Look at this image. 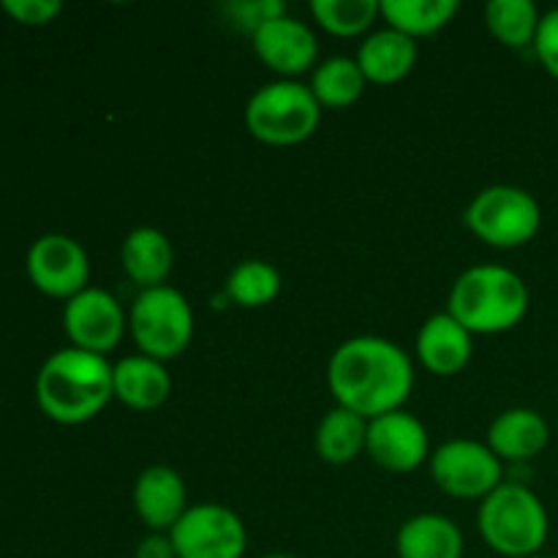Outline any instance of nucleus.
I'll use <instances>...</instances> for the list:
<instances>
[{
    "mask_svg": "<svg viewBox=\"0 0 558 558\" xmlns=\"http://www.w3.org/2000/svg\"><path fill=\"white\" fill-rule=\"evenodd\" d=\"M327 385L338 407L374 420L403 409L412 396L414 368L398 343L379 336H357L332 352Z\"/></svg>",
    "mask_w": 558,
    "mask_h": 558,
    "instance_id": "nucleus-1",
    "label": "nucleus"
},
{
    "mask_svg": "<svg viewBox=\"0 0 558 558\" xmlns=\"http://www.w3.org/2000/svg\"><path fill=\"white\" fill-rule=\"evenodd\" d=\"M112 368L107 357L82 349H60L36 376V401L49 420L82 425L104 412L114 398Z\"/></svg>",
    "mask_w": 558,
    "mask_h": 558,
    "instance_id": "nucleus-2",
    "label": "nucleus"
},
{
    "mask_svg": "<svg viewBox=\"0 0 558 558\" xmlns=\"http://www.w3.org/2000/svg\"><path fill=\"white\" fill-rule=\"evenodd\" d=\"M526 281L501 265L469 267L452 283L447 314L456 316L472 336H496L521 325L529 314Z\"/></svg>",
    "mask_w": 558,
    "mask_h": 558,
    "instance_id": "nucleus-3",
    "label": "nucleus"
},
{
    "mask_svg": "<svg viewBox=\"0 0 558 558\" xmlns=\"http://www.w3.org/2000/svg\"><path fill=\"white\" fill-rule=\"evenodd\" d=\"M477 526L485 545L505 558L539 556L548 543V510L532 488L518 483H501L480 501Z\"/></svg>",
    "mask_w": 558,
    "mask_h": 558,
    "instance_id": "nucleus-4",
    "label": "nucleus"
},
{
    "mask_svg": "<svg viewBox=\"0 0 558 558\" xmlns=\"http://www.w3.org/2000/svg\"><path fill=\"white\" fill-rule=\"evenodd\" d=\"M319 120L322 107L311 87L294 80L270 82L245 104V125L251 136L272 147H292L311 140Z\"/></svg>",
    "mask_w": 558,
    "mask_h": 558,
    "instance_id": "nucleus-5",
    "label": "nucleus"
},
{
    "mask_svg": "<svg viewBox=\"0 0 558 558\" xmlns=\"http://www.w3.org/2000/svg\"><path fill=\"white\" fill-rule=\"evenodd\" d=\"M129 330L145 357L167 363L183 354L194 338V311L174 287L145 289L136 294L129 314Z\"/></svg>",
    "mask_w": 558,
    "mask_h": 558,
    "instance_id": "nucleus-6",
    "label": "nucleus"
},
{
    "mask_svg": "<svg viewBox=\"0 0 558 558\" xmlns=\"http://www.w3.org/2000/svg\"><path fill=\"white\" fill-rule=\"evenodd\" d=\"M463 221L485 245L510 251L537 238L543 210L539 202L518 185H488L469 202Z\"/></svg>",
    "mask_w": 558,
    "mask_h": 558,
    "instance_id": "nucleus-7",
    "label": "nucleus"
},
{
    "mask_svg": "<svg viewBox=\"0 0 558 558\" xmlns=\"http://www.w3.org/2000/svg\"><path fill=\"white\" fill-rule=\"evenodd\" d=\"M430 477L452 499H480L505 483V469L488 445L474 439H450L430 456Z\"/></svg>",
    "mask_w": 558,
    "mask_h": 558,
    "instance_id": "nucleus-8",
    "label": "nucleus"
},
{
    "mask_svg": "<svg viewBox=\"0 0 558 558\" xmlns=\"http://www.w3.org/2000/svg\"><path fill=\"white\" fill-rule=\"evenodd\" d=\"M169 537L178 558H243L248 548L245 523L238 512L216 501L189 507Z\"/></svg>",
    "mask_w": 558,
    "mask_h": 558,
    "instance_id": "nucleus-9",
    "label": "nucleus"
},
{
    "mask_svg": "<svg viewBox=\"0 0 558 558\" xmlns=\"http://www.w3.org/2000/svg\"><path fill=\"white\" fill-rule=\"evenodd\" d=\"M27 278L47 298L71 300L90 281V259L69 234H41L27 251Z\"/></svg>",
    "mask_w": 558,
    "mask_h": 558,
    "instance_id": "nucleus-10",
    "label": "nucleus"
},
{
    "mask_svg": "<svg viewBox=\"0 0 558 558\" xmlns=\"http://www.w3.org/2000/svg\"><path fill=\"white\" fill-rule=\"evenodd\" d=\"M63 330L74 349L107 357L125 336V311L107 289L87 287L76 298L65 300Z\"/></svg>",
    "mask_w": 558,
    "mask_h": 558,
    "instance_id": "nucleus-11",
    "label": "nucleus"
},
{
    "mask_svg": "<svg viewBox=\"0 0 558 558\" xmlns=\"http://www.w3.org/2000/svg\"><path fill=\"white\" fill-rule=\"evenodd\" d=\"M365 452L376 466L407 474L430 461V441L425 425L407 409H396L368 420Z\"/></svg>",
    "mask_w": 558,
    "mask_h": 558,
    "instance_id": "nucleus-12",
    "label": "nucleus"
},
{
    "mask_svg": "<svg viewBox=\"0 0 558 558\" xmlns=\"http://www.w3.org/2000/svg\"><path fill=\"white\" fill-rule=\"evenodd\" d=\"M251 38H254V52L259 54L262 63L287 80L311 71L319 58L314 31L305 22L289 16L287 11L262 22L251 33Z\"/></svg>",
    "mask_w": 558,
    "mask_h": 558,
    "instance_id": "nucleus-13",
    "label": "nucleus"
},
{
    "mask_svg": "<svg viewBox=\"0 0 558 558\" xmlns=\"http://www.w3.org/2000/svg\"><path fill=\"white\" fill-rule=\"evenodd\" d=\"M134 510L150 532L169 534L189 510L183 477L169 466H147L134 483Z\"/></svg>",
    "mask_w": 558,
    "mask_h": 558,
    "instance_id": "nucleus-14",
    "label": "nucleus"
},
{
    "mask_svg": "<svg viewBox=\"0 0 558 558\" xmlns=\"http://www.w3.org/2000/svg\"><path fill=\"white\" fill-rule=\"evenodd\" d=\"M417 357L436 376H456L472 360V332L445 311L425 319L417 332Z\"/></svg>",
    "mask_w": 558,
    "mask_h": 558,
    "instance_id": "nucleus-15",
    "label": "nucleus"
},
{
    "mask_svg": "<svg viewBox=\"0 0 558 558\" xmlns=\"http://www.w3.org/2000/svg\"><path fill=\"white\" fill-rule=\"evenodd\" d=\"M550 428L534 409L515 407L501 412L488 428V447L499 461H532L548 447Z\"/></svg>",
    "mask_w": 558,
    "mask_h": 558,
    "instance_id": "nucleus-16",
    "label": "nucleus"
},
{
    "mask_svg": "<svg viewBox=\"0 0 558 558\" xmlns=\"http://www.w3.org/2000/svg\"><path fill=\"white\" fill-rule=\"evenodd\" d=\"M112 387L114 398L123 407L136 409V412H153L167 403L169 392H172V376L158 360L131 354L112 368Z\"/></svg>",
    "mask_w": 558,
    "mask_h": 558,
    "instance_id": "nucleus-17",
    "label": "nucleus"
},
{
    "mask_svg": "<svg viewBox=\"0 0 558 558\" xmlns=\"http://www.w3.org/2000/svg\"><path fill=\"white\" fill-rule=\"evenodd\" d=\"M357 65L371 85H396L412 74L417 63V41L403 33L385 27L360 44Z\"/></svg>",
    "mask_w": 558,
    "mask_h": 558,
    "instance_id": "nucleus-18",
    "label": "nucleus"
},
{
    "mask_svg": "<svg viewBox=\"0 0 558 558\" xmlns=\"http://www.w3.org/2000/svg\"><path fill=\"white\" fill-rule=\"evenodd\" d=\"M120 262H123L125 276L145 292V289L163 287V281L172 272L174 251L161 229L140 227L125 234Z\"/></svg>",
    "mask_w": 558,
    "mask_h": 558,
    "instance_id": "nucleus-19",
    "label": "nucleus"
},
{
    "mask_svg": "<svg viewBox=\"0 0 558 558\" xmlns=\"http://www.w3.org/2000/svg\"><path fill=\"white\" fill-rule=\"evenodd\" d=\"M463 532L439 512L409 518L396 537L398 558H463Z\"/></svg>",
    "mask_w": 558,
    "mask_h": 558,
    "instance_id": "nucleus-20",
    "label": "nucleus"
},
{
    "mask_svg": "<svg viewBox=\"0 0 558 558\" xmlns=\"http://www.w3.org/2000/svg\"><path fill=\"white\" fill-rule=\"evenodd\" d=\"M365 439H368V420L336 407L322 417L316 428V456L330 466H347L360 458V452H365Z\"/></svg>",
    "mask_w": 558,
    "mask_h": 558,
    "instance_id": "nucleus-21",
    "label": "nucleus"
},
{
    "mask_svg": "<svg viewBox=\"0 0 558 558\" xmlns=\"http://www.w3.org/2000/svg\"><path fill=\"white\" fill-rule=\"evenodd\" d=\"M381 16L392 31L409 38H423L439 33L452 22L461 5L456 0H379Z\"/></svg>",
    "mask_w": 558,
    "mask_h": 558,
    "instance_id": "nucleus-22",
    "label": "nucleus"
},
{
    "mask_svg": "<svg viewBox=\"0 0 558 558\" xmlns=\"http://www.w3.org/2000/svg\"><path fill=\"white\" fill-rule=\"evenodd\" d=\"M368 80L360 71L357 60L354 58H327L319 63L311 76V93L319 101L322 109H347L360 101Z\"/></svg>",
    "mask_w": 558,
    "mask_h": 558,
    "instance_id": "nucleus-23",
    "label": "nucleus"
},
{
    "mask_svg": "<svg viewBox=\"0 0 558 558\" xmlns=\"http://www.w3.org/2000/svg\"><path fill=\"white\" fill-rule=\"evenodd\" d=\"M543 14L532 0H490L485 5V25L490 36L510 49L534 47Z\"/></svg>",
    "mask_w": 558,
    "mask_h": 558,
    "instance_id": "nucleus-24",
    "label": "nucleus"
},
{
    "mask_svg": "<svg viewBox=\"0 0 558 558\" xmlns=\"http://www.w3.org/2000/svg\"><path fill=\"white\" fill-rule=\"evenodd\" d=\"M227 294L243 308H262L281 294V272L265 259H245L227 278Z\"/></svg>",
    "mask_w": 558,
    "mask_h": 558,
    "instance_id": "nucleus-25",
    "label": "nucleus"
},
{
    "mask_svg": "<svg viewBox=\"0 0 558 558\" xmlns=\"http://www.w3.org/2000/svg\"><path fill=\"white\" fill-rule=\"evenodd\" d=\"M316 25L338 38H352L368 31L381 16L379 0H314L311 3Z\"/></svg>",
    "mask_w": 558,
    "mask_h": 558,
    "instance_id": "nucleus-26",
    "label": "nucleus"
},
{
    "mask_svg": "<svg viewBox=\"0 0 558 558\" xmlns=\"http://www.w3.org/2000/svg\"><path fill=\"white\" fill-rule=\"evenodd\" d=\"M0 9L20 25L38 27L52 22L63 11V3L60 0H3Z\"/></svg>",
    "mask_w": 558,
    "mask_h": 558,
    "instance_id": "nucleus-27",
    "label": "nucleus"
},
{
    "mask_svg": "<svg viewBox=\"0 0 558 558\" xmlns=\"http://www.w3.org/2000/svg\"><path fill=\"white\" fill-rule=\"evenodd\" d=\"M534 52H537L543 69L554 80H558V9L545 11L543 20H539L537 38H534Z\"/></svg>",
    "mask_w": 558,
    "mask_h": 558,
    "instance_id": "nucleus-28",
    "label": "nucleus"
},
{
    "mask_svg": "<svg viewBox=\"0 0 558 558\" xmlns=\"http://www.w3.org/2000/svg\"><path fill=\"white\" fill-rule=\"evenodd\" d=\"M136 558H178V554H174V545L169 534L150 532L136 545Z\"/></svg>",
    "mask_w": 558,
    "mask_h": 558,
    "instance_id": "nucleus-29",
    "label": "nucleus"
},
{
    "mask_svg": "<svg viewBox=\"0 0 558 558\" xmlns=\"http://www.w3.org/2000/svg\"><path fill=\"white\" fill-rule=\"evenodd\" d=\"M265 558H294V556H289V554H270V556H265Z\"/></svg>",
    "mask_w": 558,
    "mask_h": 558,
    "instance_id": "nucleus-30",
    "label": "nucleus"
},
{
    "mask_svg": "<svg viewBox=\"0 0 558 558\" xmlns=\"http://www.w3.org/2000/svg\"><path fill=\"white\" fill-rule=\"evenodd\" d=\"M529 558H550V556H543V554H539V556H529Z\"/></svg>",
    "mask_w": 558,
    "mask_h": 558,
    "instance_id": "nucleus-31",
    "label": "nucleus"
}]
</instances>
